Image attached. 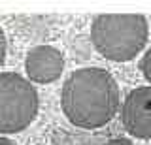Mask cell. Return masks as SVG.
Wrapping results in <instances>:
<instances>
[{"label":"cell","instance_id":"5b68a950","mask_svg":"<svg viewBox=\"0 0 151 145\" xmlns=\"http://www.w3.org/2000/svg\"><path fill=\"white\" fill-rule=\"evenodd\" d=\"M63 68H64L63 53L51 45H38L27 53L25 70L30 81L53 83L60 77Z\"/></svg>","mask_w":151,"mask_h":145},{"label":"cell","instance_id":"277c9868","mask_svg":"<svg viewBox=\"0 0 151 145\" xmlns=\"http://www.w3.org/2000/svg\"><path fill=\"white\" fill-rule=\"evenodd\" d=\"M121 121L130 136L151 139V87H138L129 92L121 107Z\"/></svg>","mask_w":151,"mask_h":145},{"label":"cell","instance_id":"7a4b0ae2","mask_svg":"<svg viewBox=\"0 0 151 145\" xmlns=\"http://www.w3.org/2000/svg\"><path fill=\"white\" fill-rule=\"evenodd\" d=\"M147 19L144 15L106 13L96 15L91 25L93 45L102 57L127 62L144 49L147 41Z\"/></svg>","mask_w":151,"mask_h":145},{"label":"cell","instance_id":"8992f818","mask_svg":"<svg viewBox=\"0 0 151 145\" xmlns=\"http://www.w3.org/2000/svg\"><path fill=\"white\" fill-rule=\"evenodd\" d=\"M140 70H142V74H144V77L151 83V47L145 51V55L142 57V60H140Z\"/></svg>","mask_w":151,"mask_h":145},{"label":"cell","instance_id":"ba28073f","mask_svg":"<svg viewBox=\"0 0 151 145\" xmlns=\"http://www.w3.org/2000/svg\"><path fill=\"white\" fill-rule=\"evenodd\" d=\"M104 145H134V143H132V141H129V139L117 138V139H110V141H106Z\"/></svg>","mask_w":151,"mask_h":145},{"label":"cell","instance_id":"6da1fadb","mask_svg":"<svg viewBox=\"0 0 151 145\" xmlns=\"http://www.w3.org/2000/svg\"><path fill=\"white\" fill-rule=\"evenodd\" d=\"M60 106L68 121L79 128H100L119 109V87L102 68H81L64 81Z\"/></svg>","mask_w":151,"mask_h":145},{"label":"cell","instance_id":"9c48e42d","mask_svg":"<svg viewBox=\"0 0 151 145\" xmlns=\"http://www.w3.org/2000/svg\"><path fill=\"white\" fill-rule=\"evenodd\" d=\"M0 145H15V143L9 141V139H6V138H0Z\"/></svg>","mask_w":151,"mask_h":145},{"label":"cell","instance_id":"3957f363","mask_svg":"<svg viewBox=\"0 0 151 145\" xmlns=\"http://www.w3.org/2000/svg\"><path fill=\"white\" fill-rule=\"evenodd\" d=\"M38 113V92L19 74H0V134L25 130Z\"/></svg>","mask_w":151,"mask_h":145},{"label":"cell","instance_id":"52a82bcc","mask_svg":"<svg viewBox=\"0 0 151 145\" xmlns=\"http://www.w3.org/2000/svg\"><path fill=\"white\" fill-rule=\"evenodd\" d=\"M4 57H6V36H4V30L0 29V66L4 64Z\"/></svg>","mask_w":151,"mask_h":145}]
</instances>
